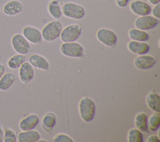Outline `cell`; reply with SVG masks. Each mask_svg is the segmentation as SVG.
Wrapping results in <instances>:
<instances>
[{"instance_id":"836d02e7","label":"cell","mask_w":160,"mask_h":142,"mask_svg":"<svg viewBox=\"0 0 160 142\" xmlns=\"http://www.w3.org/2000/svg\"><path fill=\"white\" fill-rule=\"evenodd\" d=\"M148 2L152 5H156L160 3V0H148Z\"/></svg>"},{"instance_id":"e575fe53","label":"cell","mask_w":160,"mask_h":142,"mask_svg":"<svg viewBox=\"0 0 160 142\" xmlns=\"http://www.w3.org/2000/svg\"><path fill=\"white\" fill-rule=\"evenodd\" d=\"M38 141H39V142H42V141H43V142H46V140H44V139H39Z\"/></svg>"},{"instance_id":"277c9868","label":"cell","mask_w":160,"mask_h":142,"mask_svg":"<svg viewBox=\"0 0 160 142\" xmlns=\"http://www.w3.org/2000/svg\"><path fill=\"white\" fill-rule=\"evenodd\" d=\"M82 27L78 24H71L62 28L60 39L62 43L76 41L81 35Z\"/></svg>"},{"instance_id":"4316f807","label":"cell","mask_w":160,"mask_h":142,"mask_svg":"<svg viewBox=\"0 0 160 142\" xmlns=\"http://www.w3.org/2000/svg\"><path fill=\"white\" fill-rule=\"evenodd\" d=\"M3 142H17V134L9 128L4 130Z\"/></svg>"},{"instance_id":"52a82bcc","label":"cell","mask_w":160,"mask_h":142,"mask_svg":"<svg viewBox=\"0 0 160 142\" xmlns=\"http://www.w3.org/2000/svg\"><path fill=\"white\" fill-rule=\"evenodd\" d=\"M96 38L104 46L110 48H114L116 46L118 37L116 34L112 30L102 28L96 32Z\"/></svg>"},{"instance_id":"d4e9b609","label":"cell","mask_w":160,"mask_h":142,"mask_svg":"<svg viewBox=\"0 0 160 142\" xmlns=\"http://www.w3.org/2000/svg\"><path fill=\"white\" fill-rule=\"evenodd\" d=\"M160 126V114L158 112L153 113L148 119V127L150 131H157Z\"/></svg>"},{"instance_id":"8992f818","label":"cell","mask_w":160,"mask_h":142,"mask_svg":"<svg viewBox=\"0 0 160 142\" xmlns=\"http://www.w3.org/2000/svg\"><path fill=\"white\" fill-rule=\"evenodd\" d=\"M60 51L62 54L69 58H81L84 54L82 46L76 41L62 43L60 46Z\"/></svg>"},{"instance_id":"83f0119b","label":"cell","mask_w":160,"mask_h":142,"mask_svg":"<svg viewBox=\"0 0 160 142\" xmlns=\"http://www.w3.org/2000/svg\"><path fill=\"white\" fill-rule=\"evenodd\" d=\"M54 142H74V141L69 136L64 134L59 133L56 134L52 140Z\"/></svg>"},{"instance_id":"5b68a950","label":"cell","mask_w":160,"mask_h":142,"mask_svg":"<svg viewBox=\"0 0 160 142\" xmlns=\"http://www.w3.org/2000/svg\"><path fill=\"white\" fill-rule=\"evenodd\" d=\"M11 46L16 53L26 55L31 49L30 43L20 33L14 34L11 39Z\"/></svg>"},{"instance_id":"cb8c5ba5","label":"cell","mask_w":160,"mask_h":142,"mask_svg":"<svg viewBox=\"0 0 160 142\" xmlns=\"http://www.w3.org/2000/svg\"><path fill=\"white\" fill-rule=\"evenodd\" d=\"M48 11L50 16L54 19H59L62 16L61 7L58 0H51L49 3Z\"/></svg>"},{"instance_id":"6da1fadb","label":"cell","mask_w":160,"mask_h":142,"mask_svg":"<svg viewBox=\"0 0 160 142\" xmlns=\"http://www.w3.org/2000/svg\"><path fill=\"white\" fill-rule=\"evenodd\" d=\"M62 28V24L59 19H54L49 22L41 31L42 39L47 42L56 40L59 38Z\"/></svg>"},{"instance_id":"e0dca14e","label":"cell","mask_w":160,"mask_h":142,"mask_svg":"<svg viewBox=\"0 0 160 142\" xmlns=\"http://www.w3.org/2000/svg\"><path fill=\"white\" fill-rule=\"evenodd\" d=\"M40 139L39 133L34 129L21 131L17 134L18 142H38Z\"/></svg>"},{"instance_id":"d6986e66","label":"cell","mask_w":160,"mask_h":142,"mask_svg":"<svg viewBox=\"0 0 160 142\" xmlns=\"http://www.w3.org/2000/svg\"><path fill=\"white\" fill-rule=\"evenodd\" d=\"M17 76L11 72L5 73L0 78V90L6 91L8 90L16 81Z\"/></svg>"},{"instance_id":"5bb4252c","label":"cell","mask_w":160,"mask_h":142,"mask_svg":"<svg viewBox=\"0 0 160 142\" xmlns=\"http://www.w3.org/2000/svg\"><path fill=\"white\" fill-rule=\"evenodd\" d=\"M39 122V117L36 114H29L22 118L19 124V128L21 131L34 129Z\"/></svg>"},{"instance_id":"ba28073f","label":"cell","mask_w":160,"mask_h":142,"mask_svg":"<svg viewBox=\"0 0 160 142\" xmlns=\"http://www.w3.org/2000/svg\"><path fill=\"white\" fill-rule=\"evenodd\" d=\"M159 23V19L151 15L139 16L134 21V26L139 29L148 31L156 28Z\"/></svg>"},{"instance_id":"ac0fdd59","label":"cell","mask_w":160,"mask_h":142,"mask_svg":"<svg viewBox=\"0 0 160 142\" xmlns=\"http://www.w3.org/2000/svg\"><path fill=\"white\" fill-rule=\"evenodd\" d=\"M56 123V115L51 112L46 113L41 121V126L43 130L48 134H51L52 129Z\"/></svg>"},{"instance_id":"2e32d148","label":"cell","mask_w":160,"mask_h":142,"mask_svg":"<svg viewBox=\"0 0 160 142\" xmlns=\"http://www.w3.org/2000/svg\"><path fill=\"white\" fill-rule=\"evenodd\" d=\"M128 50L133 54L142 55L148 53L150 49V46L146 42L130 41L128 44Z\"/></svg>"},{"instance_id":"d590c367","label":"cell","mask_w":160,"mask_h":142,"mask_svg":"<svg viewBox=\"0 0 160 142\" xmlns=\"http://www.w3.org/2000/svg\"><path fill=\"white\" fill-rule=\"evenodd\" d=\"M1 7H0V13H1Z\"/></svg>"},{"instance_id":"4dcf8cb0","label":"cell","mask_w":160,"mask_h":142,"mask_svg":"<svg viewBox=\"0 0 160 142\" xmlns=\"http://www.w3.org/2000/svg\"><path fill=\"white\" fill-rule=\"evenodd\" d=\"M146 141L147 142H159L160 139L158 137V136L156 134H152L148 138Z\"/></svg>"},{"instance_id":"9a60e30c","label":"cell","mask_w":160,"mask_h":142,"mask_svg":"<svg viewBox=\"0 0 160 142\" xmlns=\"http://www.w3.org/2000/svg\"><path fill=\"white\" fill-rule=\"evenodd\" d=\"M28 62L33 68L48 71L49 69V63L47 59L38 54H31L28 59Z\"/></svg>"},{"instance_id":"8fae6325","label":"cell","mask_w":160,"mask_h":142,"mask_svg":"<svg viewBox=\"0 0 160 142\" xmlns=\"http://www.w3.org/2000/svg\"><path fill=\"white\" fill-rule=\"evenodd\" d=\"M132 13L139 16L148 15L151 13V6L148 3L142 0H133L129 5Z\"/></svg>"},{"instance_id":"d6a6232c","label":"cell","mask_w":160,"mask_h":142,"mask_svg":"<svg viewBox=\"0 0 160 142\" xmlns=\"http://www.w3.org/2000/svg\"><path fill=\"white\" fill-rule=\"evenodd\" d=\"M4 138V129L1 124L0 123V142H3Z\"/></svg>"},{"instance_id":"1f68e13d","label":"cell","mask_w":160,"mask_h":142,"mask_svg":"<svg viewBox=\"0 0 160 142\" xmlns=\"http://www.w3.org/2000/svg\"><path fill=\"white\" fill-rule=\"evenodd\" d=\"M6 73V67L5 66L2 64L0 63V78L3 76V74Z\"/></svg>"},{"instance_id":"7402d4cb","label":"cell","mask_w":160,"mask_h":142,"mask_svg":"<svg viewBox=\"0 0 160 142\" xmlns=\"http://www.w3.org/2000/svg\"><path fill=\"white\" fill-rule=\"evenodd\" d=\"M148 116L144 112L138 113L134 118V124L137 129L141 132L148 133L149 129L148 127Z\"/></svg>"},{"instance_id":"ffe728a7","label":"cell","mask_w":160,"mask_h":142,"mask_svg":"<svg viewBox=\"0 0 160 142\" xmlns=\"http://www.w3.org/2000/svg\"><path fill=\"white\" fill-rule=\"evenodd\" d=\"M146 103L149 108L154 112H160V96L155 92H150L146 96Z\"/></svg>"},{"instance_id":"7a4b0ae2","label":"cell","mask_w":160,"mask_h":142,"mask_svg":"<svg viewBox=\"0 0 160 142\" xmlns=\"http://www.w3.org/2000/svg\"><path fill=\"white\" fill-rule=\"evenodd\" d=\"M79 112L81 119L85 122L92 121L96 114V104L89 97H83L79 103Z\"/></svg>"},{"instance_id":"4fadbf2b","label":"cell","mask_w":160,"mask_h":142,"mask_svg":"<svg viewBox=\"0 0 160 142\" xmlns=\"http://www.w3.org/2000/svg\"><path fill=\"white\" fill-rule=\"evenodd\" d=\"M24 9L22 3L19 0H9L2 7V12L6 16H14L20 14Z\"/></svg>"},{"instance_id":"f546056e","label":"cell","mask_w":160,"mask_h":142,"mask_svg":"<svg viewBox=\"0 0 160 142\" xmlns=\"http://www.w3.org/2000/svg\"><path fill=\"white\" fill-rule=\"evenodd\" d=\"M116 5L119 8H125L129 3V0H115Z\"/></svg>"},{"instance_id":"3957f363","label":"cell","mask_w":160,"mask_h":142,"mask_svg":"<svg viewBox=\"0 0 160 142\" xmlns=\"http://www.w3.org/2000/svg\"><path fill=\"white\" fill-rule=\"evenodd\" d=\"M61 9L62 15L69 19L79 20L86 15L85 8L82 6L72 2L64 3L62 6Z\"/></svg>"},{"instance_id":"7c38bea8","label":"cell","mask_w":160,"mask_h":142,"mask_svg":"<svg viewBox=\"0 0 160 142\" xmlns=\"http://www.w3.org/2000/svg\"><path fill=\"white\" fill-rule=\"evenodd\" d=\"M19 79L24 84H27L30 83L34 76V68L31 64L25 61L19 68Z\"/></svg>"},{"instance_id":"603a6c76","label":"cell","mask_w":160,"mask_h":142,"mask_svg":"<svg viewBox=\"0 0 160 142\" xmlns=\"http://www.w3.org/2000/svg\"><path fill=\"white\" fill-rule=\"evenodd\" d=\"M26 60V57L25 55L17 53L11 56L8 59L7 61V66L10 69L15 70L19 69Z\"/></svg>"},{"instance_id":"484cf974","label":"cell","mask_w":160,"mask_h":142,"mask_svg":"<svg viewBox=\"0 0 160 142\" xmlns=\"http://www.w3.org/2000/svg\"><path fill=\"white\" fill-rule=\"evenodd\" d=\"M128 142H142L143 136L142 132L137 128L131 129L128 133Z\"/></svg>"},{"instance_id":"30bf717a","label":"cell","mask_w":160,"mask_h":142,"mask_svg":"<svg viewBox=\"0 0 160 142\" xmlns=\"http://www.w3.org/2000/svg\"><path fill=\"white\" fill-rule=\"evenodd\" d=\"M157 62L156 59L149 54H142L137 56L134 60V66L139 70H146L153 67Z\"/></svg>"},{"instance_id":"44dd1931","label":"cell","mask_w":160,"mask_h":142,"mask_svg":"<svg viewBox=\"0 0 160 142\" xmlns=\"http://www.w3.org/2000/svg\"><path fill=\"white\" fill-rule=\"evenodd\" d=\"M129 38L132 41L146 42L149 39V34L146 31L138 28H131L128 31Z\"/></svg>"},{"instance_id":"9c48e42d","label":"cell","mask_w":160,"mask_h":142,"mask_svg":"<svg viewBox=\"0 0 160 142\" xmlns=\"http://www.w3.org/2000/svg\"><path fill=\"white\" fill-rule=\"evenodd\" d=\"M22 34L31 44L39 45L42 41L41 31L35 26L27 25L22 29Z\"/></svg>"},{"instance_id":"f1b7e54d","label":"cell","mask_w":160,"mask_h":142,"mask_svg":"<svg viewBox=\"0 0 160 142\" xmlns=\"http://www.w3.org/2000/svg\"><path fill=\"white\" fill-rule=\"evenodd\" d=\"M151 13L152 16L157 19L160 18V4H157L154 6V7L151 9Z\"/></svg>"}]
</instances>
